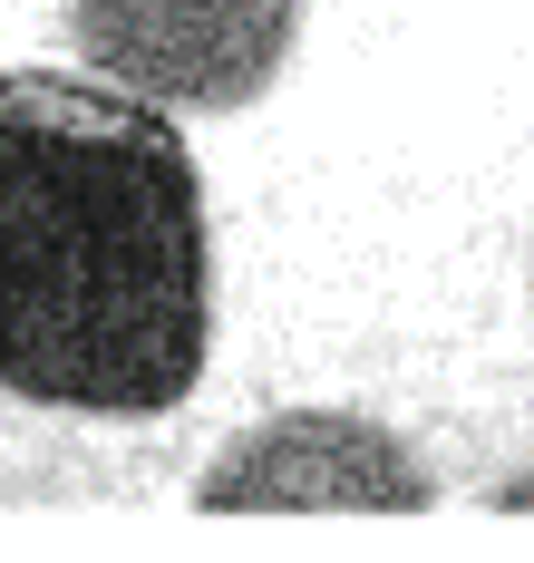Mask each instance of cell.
<instances>
[{
  "label": "cell",
  "mask_w": 534,
  "mask_h": 563,
  "mask_svg": "<svg viewBox=\"0 0 534 563\" xmlns=\"http://www.w3.org/2000/svg\"><path fill=\"white\" fill-rule=\"evenodd\" d=\"M214 350L204 175L146 98L0 68V389L156 418Z\"/></svg>",
  "instance_id": "cell-1"
},
{
  "label": "cell",
  "mask_w": 534,
  "mask_h": 563,
  "mask_svg": "<svg viewBox=\"0 0 534 563\" xmlns=\"http://www.w3.org/2000/svg\"><path fill=\"white\" fill-rule=\"evenodd\" d=\"M68 40L146 108H253L301 49V0H68Z\"/></svg>",
  "instance_id": "cell-2"
},
{
  "label": "cell",
  "mask_w": 534,
  "mask_h": 563,
  "mask_svg": "<svg viewBox=\"0 0 534 563\" xmlns=\"http://www.w3.org/2000/svg\"><path fill=\"white\" fill-rule=\"evenodd\" d=\"M437 496L427 466L409 456V438H389L379 418L351 408H292L243 428L234 448L194 476L204 515H282V506H369V515H418Z\"/></svg>",
  "instance_id": "cell-3"
},
{
  "label": "cell",
  "mask_w": 534,
  "mask_h": 563,
  "mask_svg": "<svg viewBox=\"0 0 534 563\" xmlns=\"http://www.w3.org/2000/svg\"><path fill=\"white\" fill-rule=\"evenodd\" d=\"M496 515H534V466H525V476H505V486H496Z\"/></svg>",
  "instance_id": "cell-4"
}]
</instances>
